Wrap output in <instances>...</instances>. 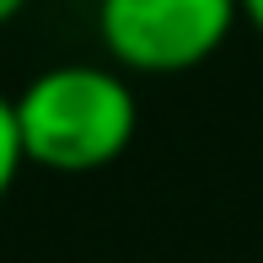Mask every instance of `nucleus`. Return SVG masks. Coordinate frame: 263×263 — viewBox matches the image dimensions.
I'll use <instances>...</instances> for the list:
<instances>
[{"instance_id":"obj_1","label":"nucleus","mask_w":263,"mask_h":263,"mask_svg":"<svg viewBox=\"0 0 263 263\" xmlns=\"http://www.w3.org/2000/svg\"><path fill=\"white\" fill-rule=\"evenodd\" d=\"M16 129L22 151L43 172H102L135 145L140 102L129 86V70L91 65V59H65L49 65L16 91Z\"/></svg>"},{"instance_id":"obj_2","label":"nucleus","mask_w":263,"mask_h":263,"mask_svg":"<svg viewBox=\"0 0 263 263\" xmlns=\"http://www.w3.org/2000/svg\"><path fill=\"white\" fill-rule=\"evenodd\" d=\"M242 0H97V43L129 76H183L226 49Z\"/></svg>"},{"instance_id":"obj_3","label":"nucleus","mask_w":263,"mask_h":263,"mask_svg":"<svg viewBox=\"0 0 263 263\" xmlns=\"http://www.w3.org/2000/svg\"><path fill=\"white\" fill-rule=\"evenodd\" d=\"M22 166H27V151H22V129H16V102L0 91V199L11 194Z\"/></svg>"},{"instance_id":"obj_4","label":"nucleus","mask_w":263,"mask_h":263,"mask_svg":"<svg viewBox=\"0 0 263 263\" xmlns=\"http://www.w3.org/2000/svg\"><path fill=\"white\" fill-rule=\"evenodd\" d=\"M242 22L263 38V0H242Z\"/></svg>"},{"instance_id":"obj_5","label":"nucleus","mask_w":263,"mask_h":263,"mask_svg":"<svg viewBox=\"0 0 263 263\" xmlns=\"http://www.w3.org/2000/svg\"><path fill=\"white\" fill-rule=\"evenodd\" d=\"M22 11H27V0H0V27H6V22H16Z\"/></svg>"}]
</instances>
